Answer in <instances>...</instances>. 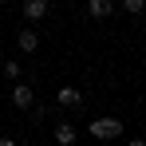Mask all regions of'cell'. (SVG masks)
Returning <instances> with one entry per match:
<instances>
[{"mask_svg": "<svg viewBox=\"0 0 146 146\" xmlns=\"http://www.w3.org/2000/svg\"><path fill=\"white\" fill-rule=\"evenodd\" d=\"M87 130H91V138H119V134H122V122L119 119H95Z\"/></svg>", "mask_w": 146, "mask_h": 146, "instance_id": "cell-1", "label": "cell"}, {"mask_svg": "<svg viewBox=\"0 0 146 146\" xmlns=\"http://www.w3.org/2000/svg\"><path fill=\"white\" fill-rule=\"evenodd\" d=\"M32 103H36V95H32V87L16 79V87H12V107H20V111H28Z\"/></svg>", "mask_w": 146, "mask_h": 146, "instance_id": "cell-2", "label": "cell"}, {"mask_svg": "<svg viewBox=\"0 0 146 146\" xmlns=\"http://www.w3.org/2000/svg\"><path fill=\"white\" fill-rule=\"evenodd\" d=\"M115 12V0H87V16L91 20H107Z\"/></svg>", "mask_w": 146, "mask_h": 146, "instance_id": "cell-3", "label": "cell"}, {"mask_svg": "<svg viewBox=\"0 0 146 146\" xmlns=\"http://www.w3.org/2000/svg\"><path fill=\"white\" fill-rule=\"evenodd\" d=\"M20 12H24L28 20H44V16L51 12V4H48V0H24V8H20Z\"/></svg>", "mask_w": 146, "mask_h": 146, "instance_id": "cell-4", "label": "cell"}, {"mask_svg": "<svg viewBox=\"0 0 146 146\" xmlns=\"http://www.w3.org/2000/svg\"><path fill=\"white\" fill-rule=\"evenodd\" d=\"M51 138H55L59 146H75V138H79V134H75V126H71V122H55Z\"/></svg>", "mask_w": 146, "mask_h": 146, "instance_id": "cell-5", "label": "cell"}, {"mask_svg": "<svg viewBox=\"0 0 146 146\" xmlns=\"http://www.w3.org/2000/svg\"><path fill=\"white\" fill-rule=\"evenodd\" d=\"M55 103H59L63 111H71V107H79V103H83V95H79L75 87H59V95H55Z\"/></svg>", "mask_w": 146, "mask_h": 146, "instance_id": "cell-6", "label": "cell"}, {"mask_svg": "<svg viewBox=\"0 0 146 146\" xmlns=\"http://www.w3.org/2000/svg\"><path fill=\"white\" fill-rule=\"evenodd\" d=\"M16 44H20V51H36V48H40V36H36L32 28H20V36H16Z\"/></svg>", "mask_w": 146, "mask_h": 146, "instance_id": "cell-7", "label": "cell"}, {"mask_svg": "<svg viewBox=\"0 0 146 146\" xmlns=\"http://www.w3.org/2000/svg\"><path fill=\"white\" fill-rule=\"evenodd\" d=\"M122 8H126V12H134V16H138V12H146V0H122Z\"/></svg>", "mask_w": 146, "mask_h": 146, "instance_id": "cell-8", "label": "cell"}, {"mask_svg": "<svg viewBox=\"0 0 146 146\" xmlns=\"http://www.w3.org/2000/svg\"><path fill=\"white\" fill-rule=\"evenodd\" d=\"M4 75H8V79H20V63L8 59V63H4Z\"/></svg>", "mask_w": 146, "mask_h": 146, "instance_id": "cell-9", "label": "cell"}, {"mask_svg": "<svg viewBox=\"0 0 146 146\" xmlns=\"http://www.w3.org/2000/svg\"><path fill=\"white\" fill-rule=\"evenodd\" d=\"M0 146H20V142H16V138H8V134H4V138H0Z\"/></svg>", "mask_w": 146, "mask_h": 146, "instance_id": "cell-10", "label": "cell"}, {"mask_svg": "<svg viewBox=\"0 0 146 146\" xmlns=\"http://www.w3.org/2000/svg\"><path fill=\"white\" fill-rule=\"evenodd\" d=\"M126 146H146V138H130V142H126Z\"/></svg>", "mask_w": 146, "mask_h": 146, "instance_id": "cell-11", "label": "cell"}, {"mask_svg": "<svg viewBox=\"0 0 146 146\" xmlns=\"http://www.w3.org/2000/svg\"><path fill=\"white\" fill-rule=\"evenodd\" d=\"M0 4H4V0H0Z\"/></svg>", "mask_w": 146, "mask_h": 146, "instance_id": "cell-12", "label": "cell"}]
</instances>
